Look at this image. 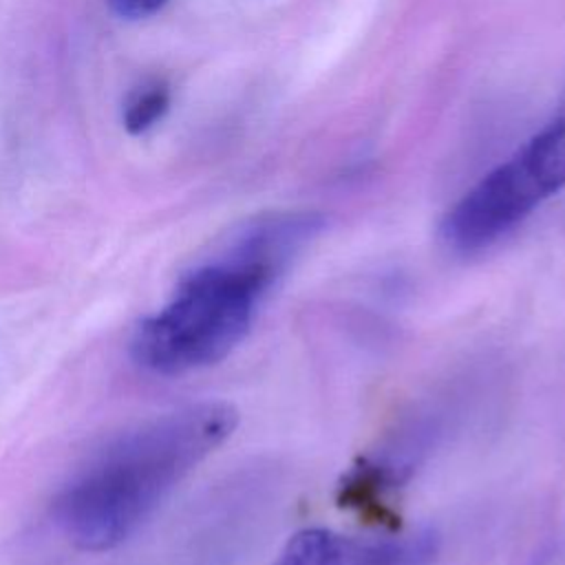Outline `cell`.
I'll return each instance as SVG.
<instances>
[{
  "instance_id": "8992f818",
  "label": "cell",
  "mask_w": 565,
  "mask_h": 565,
  "mask_svg": "<svg viewBox=\"0 0 565 565\" xmlns=\"http://www.w3.org/2000/svg\"><path fill=\"white\" fill-rule=\"evenodd\" d=\"M108 4L117 15L139 20L157 13L166 4V0H108Z\"/></svg>"
},
{
  "instance_id": "7a4b0ae2",
  "label": "cell",
  "mask_w": 565,
  "mask_h": 565,
  "mask_svg": "<svg viewBox=\"0 0 565 565\" xmlns=\"http://www.w3.org/2000/svg\"><path fill=\"white\" fill-rule=\"evenodd\" d=\"M238 424L227 402H196L141 422L99 450L57 494L53 514L84 552H106L130 539L161 501Z\"/></svg>"
},
{
  "instance_id": "277c9868",
  "label": "cell",
  "mask_w": 565,
  "mask_h": 565,
  "mask_svg": "<svg viewBox=\"0 0 565 565\" xmlns=\"http://www.w3.org/2000/svg\"><path fill=\"white\" fill-rule=\"evenodd\" d=\"M437 550L433 530L402 539H351L309 527L294 534L271 565H430Z\"/></svg>"
},
{
  "instance_id": "3957f363",
  "label": "cell",
  "mask_w": 565,
  "mask_h": 565,
  "mask_svg": "<svg viewBox=\"0 0 565 565\" xmlns=\"http://www.w3.org/2000/svg\"><path fill=\"white\" fill-rule=\"evenodd\" d=\"M523 150L475 183L441 218L444 245L459 254L479 252L516 227L541 201L552 196Z\"/></svg>"
},
{
  "instance_id": "5b68a950",
  "label": "cell",
  "mask_w": 565,
  "mask_h": 565,
  "mask_svg": "<svg viewBox=\"0 0 565 565\" xmlns=\"http://www.w3.org/2000/svg\"><path fill=\"white\" fill-rule=\"evenodd\" d=\"M170 104V93L163 84L143 86V90L135 93L124 110V126L130 135H141L150 126H154L157 119L163 117Z\"/></svg>"
},
{
  "instance_id": "6da1fadb",
  "label": "cell",
  "mask_w": 565,
  "mask_h": 565,
  "mask_svg": "<svg viewBox=\"0 0 565 565\" xmlns=\"http://www.w3.org/2000/svg\"><path fill=\"white\" fill-rule=\"evenodd\" d=\"M316 212H271L243 223L196 263L172 298L130 340L139 366L183 375L221 362L249 333L260 302L294 258L322 232Z\"/></svg>"
}]
</instances>
